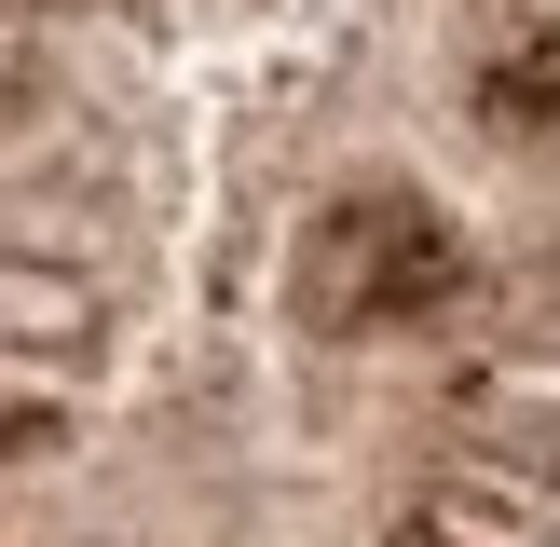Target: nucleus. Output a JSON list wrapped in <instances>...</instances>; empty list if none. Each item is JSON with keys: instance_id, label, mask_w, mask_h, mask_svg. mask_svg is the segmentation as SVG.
I'll return each mask as SVG.
<instances>
[{"instance_id": "nucleus-1", "label": "nucleus", "mask_w": 560, "mask_h": 547, "mask_svg": "<svg viewBox=\"0 0 560 547\" xmlns=\"http://www.w3.org/2000/svg\"><path fill=\"white\" fill-rule=\"evenodd\" d=\"M0 547H560V0H0Z\"/></svg>"}]
</instances>
